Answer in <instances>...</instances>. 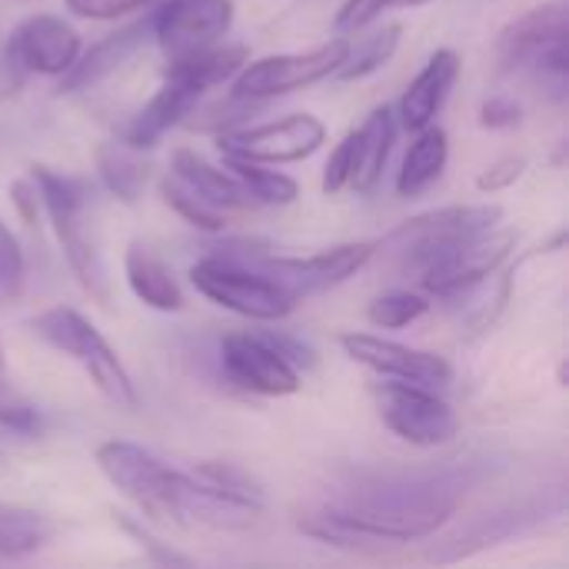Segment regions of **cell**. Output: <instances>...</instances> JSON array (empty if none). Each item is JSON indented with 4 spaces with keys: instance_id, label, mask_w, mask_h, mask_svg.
Masks as SVG:
<instances>
[{
    "instance_id": "6",
    "label": "cell",
    "mask_w": 569,
    "mask_h": 569,
    "mask_svg": "<svg viewBox=\"0 0 569 569\" xmlns=\"http://www.w3.org/2000/svg\"><path fill=\"white\" fill-rule=\"evenodd\" d=\"M370 393L383 427L410 447H443L460 430L453 407L433 387L383 377Z\"/></svg>"
},
{
    "instance_id": "25",
    "label": "cell",
    "mask_w": 569,
    "mask_h": 569,
    "mask_svg": "<svg viewBox=\"0 0 569 569\" xmlns=\"http://www.w3.org/2000/svg\"><path fill=\"white\" fill-rule=\"evenodd\" d=\"M220 157H223V167L247 187L257 207H287L300 197L297 180L287 177L283 170H273L270 163H257L247 157H227V153Z\"/></svg>"
},
{
    "instance_id": "17",
    "label": "cell",
    "mask_w": 569,
    "mask_h": 569,
    "mask_svg": "<svg viewBox=\"0 0 569 569\" xmlns=\"http://www.w3.org/2000/svg\"><path fill=\"white\" fill-rule=\"evenodd\" d=\"M457 80H460V57H457V50L440 47L427 60V67L410 80V87L403 90V97H400V103L393 110L397 123L403 130H413V133L430 127V123H437V117H440L443 103L450 100V90H453Z\"/></svg>"
},
{
    "instance_id": "27",
    "label": "cell",
    "mask_w": 569,
    "mask_h": 569,
    "mask_svg": "<svg viewBox=\"0 0 569 569\" xmlns=\"http://www.w3.org/2000/svg\"><path fill=\"white\" fill-rule=\"evenodd\" d=\"M160 197H163V203H167L183 223H190L193 230L220 233V230L227 227V213L217 210V207H210L207 200H200V197H197L190 187H183L173 173L160 180Z\"/></svg>"
},
{
    "instance_id": "5",
    "label": "cell",
    "mask_w": 569,
    "mask_h": 569,
    "mask_svg": "<svg viewBox=\"0 0 569 569\" xmlns=\"http://www.w3.org/2000/svg\"><path fill=\"white\" fill-rule=\"evenodd\" d=\"M503 223V207L500 203H457V207H440L430 213H420L397 230H390L377 250L390 253L400 270L420 273L433 257L443 250L457 247L460 240H470L477 233H487Z\"/></svg>"
},
{
    "instance_id": "9",
    "label": "cell",
    "mask_w": 569,
    "mask_h": 569,
    "mask_svg": "<svg viewBox=\"0 0 569 569\" xmlns=\"http://www.w3.org/2000/svg\"><path fill=\"white\" fill-rule=\"evenodd\" d=\"M517 247V233L507 227H493L487 233H477L470 240H460L457 247L443 250L440 257H433L420 273V287L430 297H460L467 290H473L480 280H487L490 273H497L507 257Z\"/></svg>"
},
{
    "instance_id": "31",
    "label": "cell",
    "mask_w": 569,
    "mask_h": 569,
    "mask_svg": "<svg viewBox=\"0 0 569 569\" xmlns=\"http://www.w3.org/2000/svg\"><path fill=\"white\" fill-rule=\"evenodd\" d=\"M0 427H7V430H13V433H37L40 430V413H37V407L20 393V390H13L7 380H3V373H0Z\"/></svg>"
},
{
    "instance_id": "20",
    "label": "cell",
    "mask_w": 569,
    "mask_h": 569,
    "mask_svg": "<svg viewBox=\"0 0 569 569\" xmlns=\"http://www.w3.org/2000/svg\"><path fill=\"white\" fill-rule=\"evenodd\" d=\"M123 277H127V287L130 293L150 307V310H160V313H180L187 297L177 283V277L170 273V267L140 240H133L123 253Z\"/></svg>"
},
{
    "instance_id": "36",
    "label": "cell",
    "mask_w": 569,
    "mask_h": 569,
    "mask_svg": "<svg viewBox=\"0 0 569 569\" xmlns=\"http://www.w3.org/2000/svg\"><path fill=\"white\" fill-rule=\"evenodd\" d=\"M147 3L150 0H63V7L83 20H117L123 13L143 10Z\"/></svg>"
},
{
    "instance_id": "15",
    "label": "cell",
    "mask_w": 569,
    "mask_h": 569,
    "mask_svg": "<svg viewBox=\"0 0 569 569\" xmlns=\"http://www.w3.org/2000/svg\"><path fill=\"white\" fill-rule=\"evenodd\" d=\"M203 93L207 90L193 77H187L177 67H167L160 90L127 120V127L120 130L117 140L127 143V147H133V150H140V153L150 150L153 143H160L163 133H170L177 123H183L197 110V103L203 100Z\"/></svg>"
},
{
    "instance_id": "7",
    "label": "cell",
    "mask_w": 569,
    "mask_h": 569,
    "mask_svg": "<svg viewBox=\"0 0 569 569\" xmlns=\"http://www.w3.org/2000/svg\"><path fill=\"white\" fill-rule=\"evenodd\" d=\"M347 53H350V40L333 37L313 50L247 60L237 70V77L230 80V90L240 97H253V100H273L283 93H297V90H307V87L333 77L340 70V63L347 60Z\"/></svg>"
},
{
    "instance_id": "29",
    "label": "cell",
    "mask_w": 569,
    "mask_h": 569,
    "mask_svg": "<svg viewBox=\"0 0 569 569\" xmlns=\"http://www.w3.org/2000/svg\"><path fill=\"white\" fill-rule=\"evenodd\" d=\"M427 310H430V300L423 293H417V290H390V293H380L370 303L367 317L380 330H403V327L417 323Z\"/></svg>"
},
{
    "instance_id": "28",
    "label": "cell",
    "mask_w": 569,
    "mask_h": 569,
    "mask_svg": "<svg viewBox=\"0 0 569 569\" xmlns=\"http://www.w3.org/2000/svg\"><path fill=\"white\" fill-rule=\"evenodd\" d=\"M267 100H253V97H240V93H227L223 100L217 103H207L193 120H187L190 130H200V133H227V130H237L243 123H250V117L257 110H263Z\"/></svg>"
},
{
    "instance_id": "35",
    "label": "cell",
    "mask_w": 569,
    "mask_h": 569,
    "mask_svg": "<svg viewBox=\"0 0 569 569\" xmlns=\"http://www.w3.org/2000/svg\"><path fill=\"white\" fill-rule=\"evenodd\" d=\"M390 7V0H343L337 17H333V30L340 37H350V33H360L367 30L383 10Z\"/></svg>"
},
{
    "instance_id": "2",
    "label": "cell",
    "mask_w": 569,
    "mask_h": 569,
    "mask_svg": "<svg viewBox=\"0 0 569 569\" xmlns=\"http://www.w3.org/2000/svg\"><path fill=\"white\" fill-rule=\"evenodd\" d=\"M33 333L53 347L57 353L70 357L97 387V393L117 407V410H137L140 397L133 387L130 370L117 357V350L107 343V337L73 307H47L30 320Z\"/></svg>"
},
{
    "instance_id": "3",
    "label": "cell",
    "mask_w": 569,
    "mask_h": 569,
    "mask_svg": "<svg viewBox=\"0 0 569 569\" xmlns=\"http://www.w3.org/2000/svg\"><path fill=\"white\" fill-rule=\"evenodd\" d=\"M190 283L210 303L257 323H280L300 303L283 283L233 253H210L197 260L190 267Z\"/></svg>"
},
{
    "instance_id": "26",
    "label": "cell",
    "mask_w": 569,
    "mask_h": 569,
    "mask_svg": "<svg viewBox=\"0 0 569 569\" xmlns=\"http://www.w3.org/2000/svg\"><path fill=\"white\" fill-rule=\"evenodd\" d=\"M400 37H403V27H400V23H387L383 30H377V33H370V37L350 43V53H347V60L340 63L337 77H340V80H363V77L383 70V67L393 60V53H397V47H400Z\"/></svg>"
},
{
    "instance_id": "38",
    "label": "cell",
    "mask_w": 569,
    "mask_h": 569,
    "mask_svg": "<svg viewBox=\"0 0 569 569\" xmlns=\"http://www.w3.org/2000/svg\"><path fill=\"white\" fill-rule=\"evenodd\" d=\"M527 170L523 157H500L497 163H490L480 177H477V190L480 193H500L507 187H513Z\"/></svg>"
},
{
    "instance_id": "21",
    "label": "cell",
    "mask_w": 569,
    "mask_h": 569,
    "mask_svg": "<svg viewBox=\"0 0 569 569\" xmlns=\"http://www.w3.org/2000/svg\"><path fill=\"white\" fill-rule=\"evenodd\" d=\"M393 140H397V113H393V107L383 103V107L370 110V117L357 127V170H353L350 190L370 193L380 183L390 150H393Z\"/></svg>"
},
{
    "instance_id": "13",
    "label": "cell",
    "mask_w": 569,
    "mask_h": 569,
    "mask_svg": "<svg viewBox=\"0 0 569 569\" xmlns=\"http://www.w3.org/2000/svg\"><path fill=\"white\" fill-rule=\"evenodd\" d=\"M340 347L353 363L367 367L377 377L410 380V383L433 387V390H447L453 383V367L447 357L407 347L400 340H387L377 333H357L353 330V333H340Z\"/></svg>"
},
{
    "instance_id": "12",
    "label": "cell",
    "mask_w": 569,
    "mask_h": 569,
    "mask_svg": "<svg viewBox=\"0 0 569 569\" xmlns=\"http://www.w3.org/2000/svg\"><path fill=\"white\" fill-rule=\"evenodd\" d=\"M220 363L233 387L257 397H293L303 387L300 370L267 333H227L220 340Z\"/></svg>"
},
{
    "instance_id": "11",
    "label": "cell",
    "mask_w": 569,
    "mask_h": 569,
    "mask_svg": "<svg viewBox=\"0 0 569 569\" xmlns=\"http://www.w3.org/2000/svg\"><path fill=\"white\" fill-rule=\"evenodd\" d=\"M233 27V0H163L150 13V37L167 60L210 50Z\"/></svg>"
},
{
    "instance_id": "39",
    "label": "cell",
    "mask_w": 569,
    "mask_h": 569,
    "mask_svg": "<svg viewBox=\"0 0 569 569\" xmlns=\"http://www.w3.org/2000/svg\"><path fill=\"white\" fill-rule=\"evenodd\" d=\"M10 200L17 203V210H20V217H23L27 223H37L40 197H37L33 180H17V183H10Z\"/></svg>"
},
{
    "instance_id": "30",
    "label": "cell",
    "mask_w": 569,
    "mask_h": 569,
    "mask_svg": "<svg viewBox=\"0 0 569 569\" xmlns=\"http://www.w3.org/2000/svg\"><path fill=\"white\" fill-rule=\"evenodd\" d=\"M200 480H207L210 487H217V490H223L227 497H237V500H243V503H253V507H260L263 510V503H267V497H263V487L247 473V470H240L237 463H220V460H203V463H197V470H193Z\"/></svg>"
},
{
    "instance_id": "18",
    "label": "cell",
    "mask_w": 569,
    "mask_h": 569,
    "mask_svg": "<svg viewBox=\"0 0 569 569\" xmlns=\"http://www.w3.org/2000/svg\"><path fill=\"white\" fill-rule=\"evenodd\" d=\"M147 37H150V17L133 20V23L107 33L87 53L80 50V57L70 63V70L60 77V93H80V90H90V87L103 83L107 77H113L143 47Z\"/></svg>"
},
{
    "instance_id": "37",
    "label": "cell",
    "mask_w": 569,
    "mask_h": 569,
    "mask_svg": "<svg viewBox=\"0 0 569 569\" xmlns=\"http://www.w3.org/2000/svg\"><path fill=\"white\" fill-rule=\"evenodd\" d=\"M480 123L487 130H513L523 123V107L513 100V97H503V93H493L483 100L480 107Z\"/></svg>"
},
{
    "instance_id": "4",
    "label": "cell",
    "mask_w": 569,
    "mask_h": 569,
    "mask_svg": "<svg viewBox=\"0 0 569 569\" xmlns=\"http://www.w3.org/2000/svg\"><path fill=\"white\" fill-rule=\"evenodd\" d=\"M33 187L40 197V207L57 233V243L73 270V277L80 280V287L107 307L110 300V287H107V270L100 263V253L90 240L87 230V193L83 183L57 173L50 167H33Z\"/></svg>"
},
{
    "instance_id": "14",
    "label": "cell",
    "mask_w": 569,
    "mask_h": 569,
    "mask_svg": "<svg viewBox=\"0 0 569 569\" xmlns=\"http://www.w3.org/2000/svg\"><path fill=\"white\" fill-rule=\"evenodd\" d=\"M7 57L40 77H63L80 57V33L57 13H30L7 37Z\"/></svg>"
},
{
    "instance_id": "19",
    "label": "cell",
    "mask_w": 569,
    "mask_h": 569,
    "mask_svg": "<svg viewBox=\"0 0 569 569\" xmlns=\"http://www.w3.org/2000/svg\"><path fill=\"white\" fill-rule=\"evenodd\" d=\"M170 173L183 187H190L200 200H207L210 207H217L223 213L227 210H250V207H257L253 197L247 193V187L227 167H217V163L203 160L197 150H187V147L173 150Z\"/></svg>"
},
{
    "instance_id": "32",
    "label": "cell",
    "mask_w": 569,
    "mask_h": 569,
    "mask_svg": "<svg viewBox=\"0 0 569 569\" xmlns=\"http://www.w3.org/2000/svg\"><path fill=\"white\" fill-rule=\"evenodd\" d=\"M23 250L0 217V303H10L23 287Z\"/></svg>"
},
{
    "instance_id": "40",
    "label": "cell",
    "mask_w": 569,
    "mask_h": 569,
    "mask_svg": "<svg viewBox=\"0 0 569 569\" xmlns=\"http://www.w3.org/2000/svg\"><path fill=\"white\" fill-rule=\"evenodd\" d=\"M430 0H390V7H423Z\"/></svg>"
},
{
    "instance_id": "23",
    "label": "cell",
    "mask_w": 569,
    "mask_h": 569,
    "mask_svg": "<svg viewBox=\"0 0 569 569\" xmlns=\"http://www.w3.org/2000/svg\"><path fill=\"white\" fill-rule=\"evenodd\" d=\"M93 167H97V177L100 183L123 203H133L147 180H150V167L140 160V150L120 143V140H107V143H97L93 150Z\"/></svg>"
},
{
    "instance_id": "8",
    "label": "cell",
    "mask_w": 569,
    "mask_h": 569,
    "mask_svg": "<svg viewBox=\"0 0 569 569\" xmlns=\"http://www.w3.org/2000/svg\"><path fill=\"white\" fill-rule=\"evenodd\" d=\"M233 257L253 263L257 270H263L267 277L283 283L300 300V297L323 293L330 287L347 283L350 277H357L377 257V243L353 240V243H337V247L317 250L310 257H267V253H233Z\"/></svg>"
},
{
    "instance_id": "1",
    "label": "cell",
    "mask_w": 569,
    "mask_h": 569,
    "mask_svg": "<svg viewBox=\"0 0 569 569\" xmlns=\"http://www.w3.org/2000/svg\"><path fill=\"white\" fill-rule=\"evenodd\" d=\"M467 480L460 473H400L370 477L313 513H303L297 527L333 547L370 543H410L427 540L460 510Z\"/></svg>"
},
{
    "instance_id": "33",
    "label": "cell",
    "mask_w": 569,
    "mask_h": 569,
    "mask_svg": "<svg viewBox=\"0 0 569 569\" xmlns=\"http://www.w3.org/2000/svg\"><path fill=\"white\" fill-rule=\"evenodd\" d=\"M353 170H357V130H350L337 150L330 153L327 167H323V193L337 197L343 190H350V180H353Z\"/></svg>"
},
{
    "instance_id": "24",
    "label": "cell",
    "mask_w": 569,
    "mask_h": 569,
    "mask_svg": "<svg viewBox=\"0 0 569 569\" xmlns=\"http://www.w3.org/2000/svg\"><path fill=\"white\" fill-rule=\"evenodd\" d=\"M53 537V523L17 503H0V563L3 560H27L40 553Z\"/></svg>"
},
{
    "instance_id": "10",
    "label": "cell",
    "mask_w": 569,
    "mask_h": 569,
    "mask_svg": "<svg viewBox=\"0 0 569 569\" xmlns=\"http://www.w3.org/2000/svg\"><path fill=\"white\" fill-rule=\"evenodd\" d=\"M327 140V127L313 113H290L267 123H243L217 133V150L227 157H247L257 163H297L313 157Z\"/></svg>"
},
{
    "instance_id": "16",
    "label": "cell",
    "mask_w": 569,
    "mask_h": 569,
    "mask_svg": "<svg viewBox=\"0 0 569 569\" xmlns=\"http://www.w3.org/2000/svg\"><path fill=\"white\" fill-rule=\"evenodd\" d=\"M569 20H567V3L563 0H550L540 3L527 13H520L517 20H510L493 43V57L500 73H517L527 70L547 47L567 40Z\"/></svg>"
},
{
    "instance_id": "34",
    "label": "cell",
    "mask_w": 569,
    "mask_h": 569,
    "mask_svg": "<svg viewBox=\"0 0 569 569\" xmlns=\"http://www.w3.org/2000/svg\"><path fill=\"white\" fill-rule=\"evenodd\" d=\"M117 523H120V530L153 560V563H167V567H187L190 560L183 557V553H177L170 543H160L140 520H130L127 513H117Z\"/></svg>"
},
{
    "instance_id": "22",
    "label": "cell",
    "mask_w": 569,
    "mask_h": 569,
    "mask_svg": "<svg viewBox=\"0 0 569 569\" xmlns=\"http://www.w3.org/2000/svg\"><path fill=\"white\" fill-rule=\"evenodd\" d=\"M447 160H450V137L440 123H430L423 130H417L407 157H403V167L397 173V193L400 197H420L427 193L447 170Z\"/></svg>"
}]
</instances>
